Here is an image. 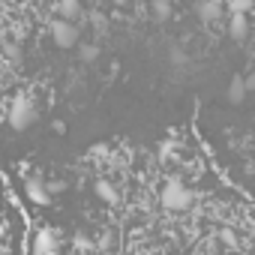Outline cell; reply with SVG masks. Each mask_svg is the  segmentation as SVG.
Segmentation results:
<instances>
[{
    "mask_svg": "<svg viewBox=\"0 0 255 255\" xmlns=\"http://www.w3.org/2000/svg\"><path fill=\"white\" fill-rule=\"evenodd\" d=\"M159 201H162V207H168V210H189L192 201H195V192H192L189 186H183L180 180H168V183L159 189Z\"/></svg>",
    "mask_w": 255,
    "mask_h": 255,
    "instance_id": "obj_1",
    "label": "cell"
},
{
    "mask_svg": "<svg viewBox=\"0 0 255 255\" xmlns=\"http://www.w3.org/2000/svg\"><path fill=\"white\" fill-rule=\"evenodd\" d=\"M6 120H9V126H12L15 132H21V129H30V126H33V120H36V108H33V102H30L27 96H18V99L12 102V108H9Z\"/></svg>",
    "mask_w": 255,
    "mask_h": 255,
    "instance_id": "obj_2",
    "label": "cell"
},
{
    "mask_svg": "<svg viewBox=\"0 0 255 255\" xmlns=\"http://www.w3.org/2000/svg\"><path fill=\"white\" fill-rule=\"evenodd\" d=\"M48 30H51V39H54L57 48H72L78 42V27L72 21H66V18H54Z\"/></svg>",
    "mask_w": 255,
    "mask_h": 255,
    "instance_id": "obj_3",
    "label": "cell"
},
{
    "mask_svg": "<svg viewBox=\"0 0 255 255\" xmlns=\"http://www.w3.org/2000/svg\"><path fill=\"white\" fill-rule=\"evenodd\" d=\"M24 195L30 198V204L36 207H48L51 204V192L45 189V180L39 174H27L24 177Z\"/></svg>",
    "mask_w": 255,
    "mask_h": 255,
    "instance_id": "obj_4",
    "label": "cell"
},
{
    "mask_svg": "<svg viewBox=\"0 0 255 255\" xmlns=\"http://www.w3.org/2000/svg\"><path fill=\"white\" fill-rule=\"evenodd\" d=\"M57 252V237L51 228H39L30 240V255H54Z\"/></svg>",
    "mask_w": 255,
    "mask_h": 255,
    "instance_id": "obj_5",
    "label": "cell"
},
{
    "mask_svg": "<svg viewBox=\"0 0 255 255\" xmlns=\"http://www.w3.org/2000/svg\"><path fill=\"white\" fill-rule=\"evenodd\" d=\"M222 0H201L198 3V18L204 21V24H213V21H219L222 18Z\"/></svg>",
    "mask_w": 255,
    "mask_h": 255,
    "instance_id": "obj_6",
    "label": "cell"
},
{
    "mask_svg": "<svg viewBox=\"0 0 255 255\" xmlns=\"http://www.w3.org/2000/svg\"><path fill=\"white\" fill-rule=\"evenodd\" d=\"M93 192H96V198L105 201V204H117V201H120V192L114 189L111 180H96V183H93Z\"/></svg>",
    "mask_w": 255,
    "mask_h": 255,
    "instance_id": "obj_7",
    "label": "cell"
},
{
    "mask_svg": "<svg viewBox=\"0 0 255 255\" xmlns=\"http://www.w3.org/2000/svg\"><path fill=\"white\" fill-rule=\"evenodd\" d=\"M246 33H249V18L246 15H231L228 18V36L237 39V42H243Z\"/></svg>",
    "mask_w": 255,
    "mask_h": 255,
    "instance_id": "obj_8",
    "label": "cell"
},
{
    "mask_svg": "<svg viewBox=\"0 0 255 255\" xmlns=\"http://www.w3.org/2000/svg\"><path fill=\"white\" fill-rule=\"evenodd\" d=\"M225 99H228L231 105H240V102L246 99V87H243V75H234V78L228 81V90H225Z\"/></svg>",
    "mask_w": 255,
    "mask_h": 255,
    "instance_id": "obj_9",
    "label": "cell"
},
{
    "mask_svg": "<svg viewBox=\"0 0 255 255\" xmlns=\"http://www.w3.org/2000/svg\"><path fill=\"white\" fill-rule=\"evenodd\" d=\"M222 9H225L228 15H246V12L252 9V0H225Z\"/></svg>",
    "mask_w": 255,
    "mask_h": 255,
    "instance_id": "obj_10",
    "label": "cell"
},
{
    "mask_svg": "<svg viewBox=\"0 0 255 255\" xmlns=\"http://www.w3.org/2000/svg\"><path fill=\"white\" fill-rule=\"evenodd\" d=\"M57 9H60V15L69 21V18H75V15H78V9H81V0H60V3H57Z\"/></svg>",
    "mask_w": 255,
    "mask_h": 255,
    "instance_id": "obj_11",
    "label": "cell"
},
{
    "mask_svg": "<svg viewBox=\"0 0 255 255\" xmlns=\"http://www.w3.org/2000/svg\"><path fill=\"white\" fill-rule=\"evenodd\" d=\"M3 54H6V60L18 63V60H21V45L12 42V39H3Z\"/></svg>",
    "mask_w": 255,
    "mask_h": 255,
    "instance_id": "obj_12",
    "label": "cell"
},
{
    "mask_svg": "<svg viewBox=\"0 0 255 255\" xmlns=\"http://www.w3.org/2000/svg\"><path fill=\"white\" fill-rule=\"evenodd\" d=\"M150 9H153V18L165 21L171 15V3H159V0H150Z\"/></svg>",
    "mask_w": 255,
    "mask_h": 255,
    "instance_id": "obj_13",
    "label": "cell"
},
{
    "mask_svg": "<svg viewBox=\"0 0 255 255\" xmlns=\"http://www.w3.org/2000/svg\"><path fill=\"white\" fill-rule=\"evenodd\" d=\"M108 153H111V147H108V144H93V147L87 150V156H90V159H102V156H108Z\"/></svg>",
    "mask_w": 255,
    "mask_h": 255,
    "instance_id": "obj_14",
    "label": "cell"
},
{
    "mask_svg": "<svg viewBox=\"0 0 255 255\" xmlns=\"http://www.w3.org/2000/svg\"><path fill=\"white\" fill-rule=\"evenodd\" d=\"M219 240H222L225 246H231V249H237V234H234L231 228H222V231H219Z\"/></svg>",
    "mask_w": 255,
    "mask_h": 255,
    "instance_id": "obj_15",
    "label": "cell"
},
{
    "mask_svg": "<svg viewBox=\"0 0 255 255\" xmlns=\"http://www.w3.org/2000/svg\"><path fill=\"white\" fill-rule=\"evenodd\" d=\"M96 57H99V48H96V45H84V48H81V60H87V63H93Z\"/></svg>",
    "mask_w": 255,
    "mask_h": 255,
    "instance_id": "obj_16",
    "label": "cell"
},
{
    "mask_svg": "<svg viewBox=\"0 0 255 255\" xmlns=\"http://www.w3.org/2000/svg\"><path fill=\"white\" fill-rule=\"evenodd\" d=\"M168 57H171V63H174V66H183V63H186V54H183L180 48H171V54H168Z\"/></svg>",
    "mask_w": 255,
    "mask_h": 255,
    "instance_id": "obj_17",
    "label": "cell"
},
{
    "mask_svg": "<svg viewBox=\"0 0 255 255\" xmlns=\"http://www.w3.org/2000/svg\"><path fill=\"white\" fill-rule=\"evenodd\" d=\"M75 246H81V249H84V246H90V240H87L84 234H75Z\"/></svg>",
    "mask_w": 255,
    "mask_h": 255,
    "instance_id": "obj_18",
    "label": "cell"
},
{
    "mask_svg": "<svg viewBox=\"0 0 255 255\" xmlns=\"http://www.w3.org/2000/svg\"><path fill=\"white\" fill-rule=\"evenodd\" d=\"M111 243H114V237H111V234H105V237H102V249H108Z\"/></svg>",
    "mask_w": 255,
    "mask_h": 255,
    "instance_id": "obj_19",
    "label": "cell"
},
{
    "mask_svg": "<svg viewBox=\"0 0 255 255\" xmlns=\"http://www.w3.org/2000/svg\"><path fill=\"white\" fill-rule=\"evenodd\" d=\"M159 3H174V0H159Z\"/></svg>",
    "mask_w": 255,
    "mask_h": 255,
    "instance_id": "obj_20",
    "label": "cell"
}]
</instances>
